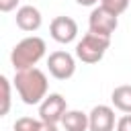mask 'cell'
<instances>
[{
	"label": "cell",
	"mask_w": 131,
	"mask_h": 131,
	"mask_svg": "<svg viewBox=\"0 0 131 131\" xmlns=\"http://www.w3.org/2000/svg\"><path fill=\"white\" fill-rule=\"evenodd\" d=\"M20 100L25 104H41L43 98L47 96L49 90V82L43 70L39 68H29V70H20L14 72V80H12Z\"/></svg>",
	"instance_id": "cell-1"
},
{
	"label": "cell",
	"mask_w": 131,
	"mask_h": 131,
	"mask_svg": "<svg viewBox=\"0 0 131 131\" xmlns=\"http://www.w3.org/2000/svg\"><path fill=\"white\" fill-rule=\"evenodd\" d=\"M45 51H47V45H45V41L41 37H37V35L25 37V39H20L12 47V51H10V63H12L14 72L35 68L45 57Z\"/></svg>",
	"instance_id": "cell-2"
},
{
	"label": "cell",
	"mask_w": 131,
	"mask_h": 131,
	"mask_svg": "<svg viewBox=\"0 0 131 131\" xmlns=\"http://www.w3.org/2000/svg\"><path fill=\"white\" fill-rule=\"evenodd\" d=\"M111 47V37L104 35H96L92 31H88L78 43H76V57L82 63H98L106 49Z\"/></svg>",
	"instance_id": "cell-3"
},
{
	"label": "cell",
	"mask_w": 131,
	"mask_h": 131,
	"mask_svg": "<svg viewBox=\"0 0 131 131\" xmlns=\"http://www.w3.org/2000/svg\"><path fill=\"white\" fill-rule=\"evenodd\" d=\"M119 27V16L113 14L111 10H106L104 6H94L90 16H88V31L96 33V35H104L111 37Z\"/></svg>",
	"instance_id": "cell-4"
},
{
	"label": "cell",
	"mask_w": 131,
	"mask_h": 131,
	"mask_svg": "<svg viewBox=\"0 0 131 131\" xmlns=\"http://www.w3.org/2000/svg\"><path fill=\"white\" fill-rule=\"evenodd\" d=\"M47 70L55 80H70L76 74V57L68 51H53L47 57Z\"/></svg>",
	"instance_id": "cell-5"
},
{
	"label": "cell",
	"mask_w": 131,
	"mask_h": 131,
	"mask_svg": "<svg viewBox=\"0 0 131 131\" xmlns=\"http://www.w3.org/2000/svg\"><path fill=\"white\" fill-rule=\"evenodd\" d=\"M66 111H68L66 98H63L59 92H51V94H47V96L43 98V102L39 104V119L57 125V123H61Z\"/></svg>",
	"instance_id": "cell-6"
},
{
	"label": "cell",
	"mask_w": 131,
	"mask_h": 131,
	"mask_svg": "<svg viewBox=\"0 0 131 131\" xmlns=\"http://www.w3.org/2000/svg\"><path fill=\"white\" fill-rule=\"evenodd\" d=\"M49 35L53 41L68 45V43L76 41V37H78V23L72 16H55L49 25Z\"/></svg>",
	"instance_id": "cell-7"
},
{
	"label": "cell",
	"mask_w": 131,
	"mask_h": 131,
	"mask_svg": "<svg viewBox=\"0 0 131 131\" xmlns=\"http://www.w3.org/2000/svg\"><path fill=\"white\" fill-rule=\"evenodd\" d=\"M90 127L88 131H115L117 121H115V108L108 104H96L88 113Z\"/></svg>",
	"instance_id": "cell-8"
},
{
	"label": "cell",
	"mask_w": 131,
	"mask_h": 131,
	"mask_svg": "<svg viewBox=\"0 0 131 131\" xmlns=\"http://www.w3.org/2000/svg\"><path fill=\"white\" fill-rule=\"evenodd\" d=\"M16 27L25 33H33V31H39V27L43 25V16L39 12V8H35L33 4H25L16 10Z\"/></svg>",
	"instance_id": "cell-9"
},
{
	"label": "cell",
	"mask_w": 131,
	"mask_h": 131,
	"mask_svg": "<svg viewBox=\"0 0 131 131\" xmlns=\"http://www.w3.org/2000/svg\"><path fill=\"white\" fill-rule=\"evenodd\" d=\"M61 125L66 131H88L90 127V121H88V115L82 113V111H76V108H68L63 119H61Z\"/></svg>",
	"instance_id": "cell-10"
},
{
	"label": "cell",
	"mask_w": 131,
	"mask_h": 131,
	"mask_svg": "<svg viewBox=\"0 0 131 131\" xmlns=\"http://www.w3.org/2000/svg\"><path fill=\"white\" fill-rule=\"evenodd\" d=\"M111 102L121 113H131V86L121 84L111 92Z\"/></svg>",
	"instance_id": "cell-11"
},
{
	"label": "cell",
	"mask_w": 131,
	"mask_h": 131,
	"mask_svg": "<svg viewBox=\"0 0 131 131\" xmlns=\"http://www.w3.org/2000/svg\"><path fill=\"white\" fill-rule=\"evenodd\" d=\"M0 86H2V106H0V117H6L10 111V80L6 76H0Z\"/></svg>",
	"instance_id": "cell-12"
},
{
	"label": "cell",
	"mask_w": 131,
	"mask_h": 131,
	"mask_svg": "<svg viewBox=\"0 0 131 131\" xmlns=\"http://www.w3.org/2000/svg\"><path fill=\"white\" fill-rule=\"evenodd\" d=\"M41 125V119H33V117H20L14 121L12 129L14 131H37Z\"/></svg>",
	"instance_id": "cell-13"
},
{
	"label": "cell",
	"mask_w": 131,
	"mask_h": 131,
	"mask_svg": "<svg viewBox=\"0 0 131 131\" xmlns=\"http://www.w3.org/2000/svg\"><path fill=\"white\" fill-rule=\"evenodd\" d=\"M129 2H131V0H100V6H104V8L111 10L113 14L121 16V14L129 8Z\"/></svg>",
	"instance_id": "cell-14"
},
{
	"label": "cell",
	"mask_w": 131,
	"mask_h": 131,
	"mask_svg": "<svg viewBox=\"0 0 131 131\" xmlns=\"http://www.w3.org/2000/svg\"><path fill=\"white\" fill-rule=\"evenodd\" d=\"M117 131H131V113H125L119 121H117Z\"/></svg>",
	"instance_id": "cell-15"
},
{
	"label": "cell",
	"mask_w": 131,
	"mask_h": 131,
	"mask_svg": "<svg viewBox=\"0 0 131 131\" xmlns=\"http://www.w3.org/2000/svg\"><path fill=\"white\" fill-rule=\"evenodd\" d=\"M18 2L20 0H0V10L2 12H10V10H14L18 6Z\"/></svg>",
	"instance_id": "cell-16"
},
{
	"label": "cell",
	"mask_w": 131,
	"mask_h": 131,
	"mask_svg": "<svg viewBox=\"0 0 131 131\" xmlns=\"http://www.w3.org/2000/svg\"><path fill=\"white\" fill-rule=\"evenodd\" d=\"M80 6H94L96 2H100V0H76Z\"/></svg>",
	"instance_id": "cell-17"
}]
</instances>
